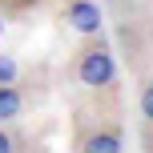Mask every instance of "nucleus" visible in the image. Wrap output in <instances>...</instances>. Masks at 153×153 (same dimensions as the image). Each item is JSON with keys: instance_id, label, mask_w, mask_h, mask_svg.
Listing matches in <instances>:
<instances>
[{"instance_id": "obj_1", "label": "nucleus", "mask_w": 153, "mask_h": 153, "mask_svg": "<svg viewBox=\"0 0 153 153\" xmlns=\"http://www.w3.org/2000/svg\"><path fill=\"white\" fill-rule=\"evenodd\" d=\"M89 97L97 105H76L73 153H125V125H121L117 97H109V105H101L105 93H89Z\"/></svg>"}, {"instance_id": "obj_2", "label": "nucleus", "mask_w": 153, "mask_h": 153, "mask_svg": "<svg viewBox=\"0 0 153 153\" xmlns=\"http://www.w3.org/2000/svg\"><path fill=\"white\" fill-rule=\"evenodd\" d=\"M73 81L85 93H113L117 89V53L105 32L81 36V48L73 53Z\"/></svg>"}, {"instance_id": "obj_3", "label": "nucleus", "mask_w": 153, "mask_h": 153, "mask_svg": "<svg viewBox=\"0 0 153 153\" xmlns=\"http://www.w3.org/2000/svg\"><path fill=\"white\" fill-rule=\"evenodd\" d=\"M61 20L69 24L76 36H97V32H105V8L97 0H65L61 4Z\"/></svg>"}, {"instance_id": "obj_4", "label": "nucleus", "mask_w": 153, "mask_h": 153, "mask_svg": "<svg viewBox=\"0 0 153 153\" xmlns=\"http://www.w3.org/2000/svg\"><path fill=\"white\" fill-rule=\"evenodd\" d=\"M28 89H24L20 81H8V85H0V125H12V121H20L24 113H28Z\"/></svg>"}, {"instance_id": "obj_5", "label": "nucleus", "mask_w": 153, "mask_h": 153, "mask_svg": "<svg viewBox=\"0 0 153 153\" xmlns=\"http://www.w3.org/2000/svg\"><path fill=\"white\" fill-rule=\"evenodd\" d=\"M0 153H40V145L32 137H24L12 121V125H0Z\"/></svg>"}, {"instance_id": "obj_6", "label": "nucleus", "mask_w": 153, "mask_h": 153, "mask_svg": "<svg viewBox=\"0 0 153 153\" xmlns=\"http://www.w3.org/2000/svg\"><path fill=\"white\" fill-rule=\"evenodd\" d=\"M137 121L153 125V73H145L137 85Z\"/></svg>"}, {"instance_id": "obj_7", "label": "nucleus", "mask_w": 153, "mask_h": 153, "mask_svg": "<svg viewBox=\"0 0 153 153\" xmlns=\"http://www.w3.org/2000/svg\"><path fill=\"white\" fill-rule=\"evenodd\" d=\"M48 0H0V12L8 16V20H16V16H28L36 12V8H45Z\"/></svg>"}, {"instance_id": "obj_8", "label": "nucleus", "mask_w": 153, "mask_h": 153, "mask_svg": "<svg viewBox=\"0 0 153 153\" xmlns=\"http://www.w3.org/2000/svg\"><path fill=\"white\" fill-rule=\"evenodd\" d=\"M8 81H16V65L8 56H0V85H8Z\"/></svg>"}, {"instance_id": "obj_9", "label": "nucleus", "mask_w": 153, "mask_h": 153, "mask_svg": "<svg viewBox=\"0 0 153 153\" xmlns=\"http://www.w3.org/2000/svg\"><path fill=\"white\" fill-rule=\"evenodd\" d=\"M141 145H145V153H153V125H141Z\"/></svg>"}, {"instance_id": "obj_10", "label": "nucleus", "mask_w": 153, "mask_h": 153, "mask_svg": "<svg viewBox=\"0 0 153 153\" xmlns=\"http://www.w3.org/2000/svg\"><path fill=\"white\" fill-rule=\"evenodd\" d=\"M4 28H8V16H4V12H0V36H4Z\"/></svg>"}]
</instances>
